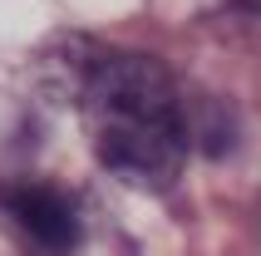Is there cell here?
<instances>
[{"label": "cell", "mask_w": 261, "mask_h": 256, "mask_svg": "<svg viewBox=\"0 0 261 256\" xmlns=\"http://www.w3.org/2000/svg\"><path fill=\"white\" fill-rule=\"evenodd\" d=\"M69 94L79 99L94 153L114 177L158 192L182 172L188 158V114L168 64L148 55H94L74 69Z\"/></svg>", "instance_id": "obj_1"}, {"label": "cell", "mask_w": 261, "mask_h": 256, "mask_svg": "<svg viewBox=\"0 0 261 256\" xmlns=\"http://www.w3.org/2000/svg\"><path fill=\"white\" fill-rule=\"evenodd\" d=\"M5 212L15 217V227L25 232L30 242L49 256H64L79 246L84 237V217H79V202L64 192L59 183H15L0 192Z\"/></svg>", "instance_id": "obj_2"}]
</instances>
